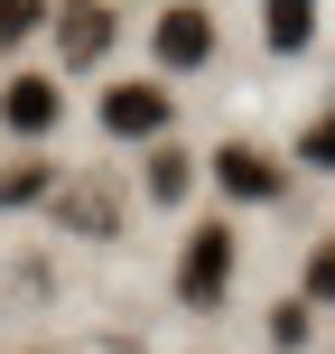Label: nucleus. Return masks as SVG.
Segmentation results:
<instances>
[{
    "instance_id": "f257e3e1",
    "label": "nucleus",
    "mask_w": 335,
    "mask_h": 354,
    "mask_svg": "<svg viewBox=\"0 0 335 354\" xmlns=\"http://www.w3.org/2000/svg\"><path fill=\"white\" fill-rule=\"evenodd\" d=\"M56 224L84 233V243H112V233H122V187H112V177H66V187H56Z\"/></svg>"
},
{
    "instance_id": "f03ea898",
    "label": "nucleus",
    "mask_w": 335,
    "mask_h": 354,
    "mask_svg": "<svg viewBox=\"0 0 335 354\" xmlns=\"http://www.w3.org/2000/svg\"><path fill=\"white\" fill-rule=\"evenodd\" d=\"M224 280H233V233H224V224L186 233V261H177V299H186V308H214V299H224Z\"/></svg>"
},
{
    "instance_id": "7ed1b4c3",
    "label": "nucleus",
    "mask_w": 335,
    "mask_h": 354,
    "mask_svg": "<svg viewBox=\"0 0 335 354\" xmlns=\"http://www.w3.org/2000/svg\"><path fill=\"white\" fill-rule=\"evenodd\" d=\"M0 122H10L19 140H37V131H56V122H66V84H56V75H19V84L0 93Z\"/></svg>"
},
{
    "instance_id": "20e7f679",
    "label": "nucleus",
    "mask_w": 335,
    "mask_h": 354,
    "mask_svg": "<svg viewBox=\"0 0 335 354\" xmlns=\"http://www.w3.org/2000/svg\"><path fill=\"white\" fill-rule=\"evenodd\" d=\"M103 131L112 140H159L168 131V93L159 84H112L103 93Z\"/></svg>"
},
{
    "instance_id": "39448f33",
    "label": "nucleus",
    "mask_w": 335,
    "mask_h": 354,
    "mask_svg": "<svg viewBox=\"0 0 335 354\" xmlns=\"http://www.w3.org/2000/svg\"><path fill=\"white\" fill-rule=\"evenodd\" d=\"M214 177H224L242 205H270V196L289 187V168L270 159V149H251V140H233V149H214Z\"/></svg>"
},
{
    "instance_id": "423d86ee",
    "label": "nucleus",
    "mask_w": 335,
    "mask_h": 354,
    "mask_svg": "<svg viewBox=\"0 0 335 354\" xmlns=\"http://www.w3.org/2000/svg\"><path fill=\"white\" fill-rule=\"evenodd\" d=\"M103 47H112V10L103 0H66V10H56V56H66V66H93Z\"/></svg>"
},
{
    "instance_id": "0eeeda50",
    "label": "nucleus",
    "mask_w": 335,
    "mask_h": 354,
    "mask_svg": "<svg viewBox=\"0 0 335 354\" xmlns=\"http://www.w3.org/2000/svg\"><path fill=\"white\" fill-rule=\"evenodd\" d=\"M214 56V19L205 10H168L159 19V66H205Z\"/></svg>"
},
{
    "instance_id": "6e6552de",
    "label": "nucleus",
    "mask_w": 335,
    "mask_h": 354,
    "mask_svg": "<svg viewBox=\"0 0 335 354\" xmlns=\"http://www.w3.org/2000/svg\"><path fill=\"white\" fill-rule=\"evenodd\" d=\"M261 37L280 56H298L307 37H317V0H261Z\"/></svg>"
},
{
    "instance_id": "1a4fd4ad",
    "label": "nucleus",
    "mask_w": 335,
    "mask_h": 354,
    "mask_svg": "<svg viewBox=\"0 0 335 354\" xmlns=\"http://www.w3.org/2000/svg\"><path fill=\"white\" fill-rule=\"evenodd\" d=\"M186 149H159V159H149V196H159V205H177V196H186Z\"/></svg>"
},
{
    "instance_id": "9d476101",
    "label": "nucleus",
    "mask_w": 335,
    "mask_h": 354,
    "mask_svg": "<svg viewBox=\"0 0 335 354\" xmlns=\"http://www.w3.org/2000/svg\"><path fill=\"white\" fill-rule=\"evenodd\" d=\"M56 177H47V159H19L10 177H0V205H28V196H47Z\"/></svg>"
},
{
    "instance_id": "9b49d317",
    "label": "nucleus",
    "mask_w": 335,
    "mask_h": 354,
    "mask_svg": "<svg viewBox=\"0 0 335 354\" xmlns=\"http://www.w3.org/2000/svg\"><path fill=\"white\" fill-rule=\"evenodd\" d=\"M37 19H47V0H0V47H10V37H28Z\"/></svg>"
},
{
    "instance_id": "f8f14e48",
    "label": "nucleus",
    "mask_w": 335,
    "mask_h": 354,
    "mask_svg": "<svg viewBox=\"0 0 335 354\" xmlns=\"http://www.w3.org/2000/svg\"><path fill=\"white\" fill-rule=\"evenodd\" d=\"M307 299H335V233L307 252Z\"/></svg>"
},
{
    "instance_id": "ddd939ff",
    "label": "nucleus",
    "mask_w": 335,
    "mask_h": 354,
    "mask_svg": "<svg viewBox=\"0 0 335 354\" xmlns=\"http://www.w3.org/2000/svg\"><path fill=\"white\" fill-rule=\"evenodd\" d=\"M298 159H307V168H335V112H326V122L298 140Z\"/></svg>"
},
{
    "instance_id": "4468645a",
    "label": "nucleus",
    "mask_w": 335,
    "mask_h": 354,
    "mask_svg": "<svg viewBox=\"0 0 335 354\" xmlns=\"http://www.w3.org/2000/svg\"><path fill=\"white\" fill-rule=\"evenodd\" d=\"M270 345H307V308H280L270 317Z\"/></svg>"
}]
</instances>
